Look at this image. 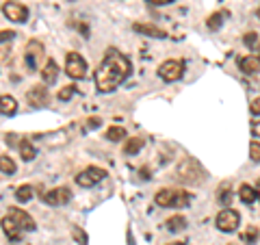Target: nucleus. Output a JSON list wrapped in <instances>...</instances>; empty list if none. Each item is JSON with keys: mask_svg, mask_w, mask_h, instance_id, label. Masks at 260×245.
<instances>
[{"mask_svg": "<svg viewBox=\"0 0 260 245\" xmlns=\"http://www.w3.org/2000/svg\"><path fill=\"white\" fill-rule=\"evenodd\" d=\"M169 245H184L182 241H176V243H169Z\"/></svg>", "mask_w": 260, "mask_h": 245, "instance_id": "obj_37", "label": "nucleus"}, {"mask_svg": "<svg viewBox=\"0 0 260 245\" xmlns=\"http://www.w3.org/2000/svg\"><path fill=\"white\" fill-rule=\"evenodd\" d=\"M184 74V63L178 61V59H169L165 63H160L158 68V76L162 80H167V83H176V80H180Z\"/></svg>", "mask_w": 260, "mask_h": 245, "instance_id": "obj_5", "label": "nucleus"}, {"mask_svg": "<svg viewBox=\"0 0 260 245\" xmlns=\"http://www.w3.org/2000/svg\"><path fill=\"white\" fill-rule=\"evenodd\" d=\"M100 124H102V119H100V117H89V119H87V128H89V130H91V128H98Z\"/></svg>", "mask_w": 260, "mask_h": 245, "instance_id": "obj_33", "label": "nucleus"}, {"mask_svg": "<svg viewBox=\"0 0 260 245\" xmlns=\"http://www.w3.org/2000/svg\"><path fill=\"white\" fill-rule=\"evenodd\" d=\"M176 178L182 185H200L206 180V171L195 159H184L176 169Z\"/></svg>", "mask_w": 260, "mask_h": 245, "instance_id": "obj_2", "label": "nucleus"}, {"mask_svg": "<svg viewBox=\"0 0 260 245\" xmlns=\"http://www.w3.org/2000/svg\"><path fill=\"white\" fill-rule=\"evenodd\" d=\"M133 28L137 33H141V35H148V37H154V39H165V30L158 28V26H154V24H141V22H137Z\"/></svg>", "mask_w": 260, "mask_h": 245, "instance_id": "obj_16", "label": "nucleus"}, {"mask_svg": "<svg viewBox=\"0 0 260 245\" xmlns=\"http://www.w3.org/2000/svg\"><path fill=\"white\" fill-rule=\"evenodd\" d=\"M126 128L124 126H111L109 130H107V139L109 141H124L126 139Z\"/></svg>", "mask_w": 260, "mask_h": 245, "instance_id": "obj_21", "label": "nucleus"}, {"mask_svg": "<svg viewBox=\"0 0 260 245\" xmlns=\"http://www.w3.org/2000/svg\"><path fill=\"white\" fill-rule=\"evenodd\" d=\"M42 54H44V46L37 42H30L26 46V65H28V70H37V65H39V59H42Z\"/></svg>", "mask_w": 260, "mask_h": 245, "instance_id": "obj_12", "label": "nucleus"}, {"mask_svg": "<svg viewBox=\"0 0 260 245\" xmlns=\"http://www.w3.org/2000/svg\"><path fill=\"white\" fill-rule=\"evenodd\" d=\"M0 226H3V230H5V234H7V236H9V239H11V241H20V239H22V234H24V230H22V228H20L18 224H15V222H13V219H11L9 215H7V217H3V222H0Z\"/></svg>", "mask_w": 260, "mask_h": 245, "instance_id": "obj_14", "label": "nucleus"}, {"mask_svg": "<svg viewBox=\"0 0 260 245\" xmlns=\"http://www.w3.org/2000/svg\"><path fill=\"white\" fill-rule=\"evenodd\" d=\"M239 222H241V215H239V210H234V208L221 210L215 219V224L221 232H234L239 228Z\"/></svg>", "mask_w": 260, "mask_h": 245, "instance_id": "obj_6", "label": "nucleus"}, {"mask_svg": "<svg viewBox=\"0 0 260 245\" xmlns=\"http://www.w3.org/2000/svg\"><path fill=\"white\" fill-rule=\"evenodd\" d=\"M3 13L9 18L11 22H26L28 20V9L20 3H5L3 5Z\"/></svg>", "mask_w": 260, "mask_h": 245, "instance_id": "obj_10", "label": "nucleus"}, {"mask_svg": "<svg viewBox=\"0 0 260 245\" xmlns=\"http://www.w3.org/2000/svg\"><path fill=\"white\" fill-rule=\"evenodd\" d=\"M104 176H107V171H104V169H100V167H87V169H83L76 176V182L80 187H93V185L100 182Z\"/></svg>", "mask_w": 260, "mask_h": 245, "instance_id": "obj_8", "label": "nucleus"}, {"mask_svg": "<svg viewBox=\"0 0 260 245\" xmlns=\"http://www.w3.org/2000/svg\"><path fill=\"white\" fill-rule=\"evenodd\" d=\"M165 228L169 232H180L186 228V219L182 215H174V217H169L167 222H165Z\"/></svg>", "mask_w": 260, "mask_h": 245, "instance_id": "obj_20", "label": "nucleus"}, {"mask_svg": "<svg viewBox=\"0 0 260 245\" xmlns=\"http://www.w3.org/2000/svg\"><path fill=\"white\" fill-rule=\"evenodd\" d=\"M9 217H11L13 222L22 228L24 232H32V230H35V228H37V226H35V219H32V217L26 213V210H20V208H9Z\"/></svg>", "mask_w": 260, "mask_h": 245, "instance_id": "obj_11", "label": "nucleus"}, {"mask_svg": "<svg viewBox=\"0 0 260 245\" xmlns=\"http://www.w3.org/2000/svg\"><path fill=\"white\" fill-rule=\"evenodd\" d=\"M249 111H251V115H260V98H256V100H251Z\"/></svg>", "mask_w": 260, "mask_h": 245, "instance_id": "obj_32", "label": "nucleus"}, {"mask_svg": "<svg viewBox=\"0 0 260 245\" xmlns=\"http://www.w3.org/2000/svg\"><path fill=\"white\" fill-rule=\"evenodd\" d=\"M143 139L141 137H133V139H128V141L124 143V154L126 157H133V154H139L141 148H143Z\"/></svg>", "mask_w": 260, "mask_h": 245, "instance_id": "obj_19", "label": "nucleus"}, {"mask_svg": "<svg viewBox=\"0 0 260 245\" xmlns=\"http://www.w3.org/2000/svg\"><path fill=\"white\" fill-rule=\"evenodd\" d=\"M15 161L11 159V157H7V154H3V157H0V171H3V174H15Z\"/></svg>", "mask_w": 260, "mask_h": 245, "instance_id": "obj_23", "label": "nucleus"}, {"mask_svg": "<svg viewBox=\"0 0 260 245\" xmlns=\"http://www.w3.org/2000/svg\"><path fill=\"white\" fill-rule=\"evenodd\" d=\"M26 102L30 104L32 109H42L46 107L48 102H50V96H48V89L44 85H35L30 89V91L26 94Z\"/></svg>", "mask_w": 260, "mask_h": 245, "instance_id": "obj_9", "label": "nucleus"}, {"mask_svg": "<svg viewBox=\"0 0 260 245\" xmlns=\"http://www.w3.org/2000/svg\"><path fill=\"white\" fill-rule=\"evenodd\" d=\"M13 37H15V33H13V30H0V44L11 42Z\"/></svg>", "mask_w": 260, "mask_h": 245, "instance_id": "obj_31", "label": "nucleus"}, {"mask_svg": "<svg viewBox=\"0 0 260 245\" xmlns=\"http://www.w3.org/2000/svg\"><path fill=\"white\" fill-rule=\"evenodd\" d=\"M65 72L70 78H85L87 76V61L78 52H68L65 56Z\"/></svg>", "mask_w": 260, "mask_h": 245, "instance_id": "obj_4", "label": "nucleus"}, {"mask_svg": "<svg viewBox=\"0 0 260 245\" xmlns=\"http://www.w3.org/2000/svg\"><path fill=\"white\" fill-rule=\"evenodd\" d=\"M42 200L50 206H63L72 200V191L68 187H56V189H50L48 193H42Z\"/></svg>", "mask_w": 260, "mask_h": 245, "instance_id": "obj_7", "label": "nucleus"}, {"mask_svg": "<svg viewBox=\"0 0 260 245\" xmlns=\"http://www.w3.org/2000/svg\"><path fill=\"white\" fill-rule=\"evenodd\" d=\"M154 202L162 208H184L191 204V193L182 189H160L154 195Z\"/></svg>", "mask_w": 260, "mask_h": 245, "instance_id": "obj_3", "label": "nucleus"}, {"mask_svg": "<svg viewBox=\"0 0 260 245\" xmlns=\"http://www.w3.org/2000/svg\"><path fill=\"white\" fill-rule=\"evenodd\" d=\"M74 94H76V87H74V85H65L61 91H59V100H61V102H68Z\"/></svg>", "mask_w": 260, "mask_h": 245, "instance_id": "obj_28", "label": "nucleus"}, {"mask_svg": "<svg viewBox=\"0 0 260 245\" xmlns=\"http://www.w3.org/2000/svg\"><path fill=\"white\" fill-rule=\"evenodd\" d=\"M258 20H260V9H258Z\"/></svg>", "mask_w": 260, "mask_h": 245, "instance_id": "obj_38", "label": "nucleus"}, {"mask_svg": "<svg viewBox=\"0 0 260 245\" xmlns=\"http://www.w3.org/2000/svg\"><path fill=\"white\" fill-rule=\"evenodd\" d=\"M239 198L243 204H254L258 200V191L254 189L251 185H241V189H239Z\"/></svg>", "mask_w": 260, "mask_h": 245, "instance_id": "obj_18", "label": "nucleus"}, {"mask_svg": "<svg viewBox=\"0 0 260 245\" xmlns=\"http://www.w3.org/2000/svg\"><path fill=\"white\" fill-rule=\"evenodd\" d=\"M239 68L243 74H249V76H254L260 72V56L258 54H247V56H243V59L239 61Z\"/></svg>", "mask_w": 260, "mask_h": 245, "instance_id": "obj_13", "label": "nucleus"}, {"mask_svg": "<svg viewBox=\"0 0 260 245\" xmlns=\"http://www.w3.org/2000/svg\"><path fill=\"white\" fill-rule=\"evenodd\" d=\"M256 191H258V200H260V180H258V187H256Z\"/></svg>", "mask_w": 260, "mask_h": 245, "instance_id": "obj_36", "label": "nucleus"}, {"mask_svg": "<svg viewBox=\"0 0 260 245\" xmlns=\"http://www.w3.org/2000/svg\"><path fill=\"white\" fill-rule=\"evenodd\" d=\"M56 76H59V68H56V61L54 59H48L44 70H42V80L44 85H54L56 83Z\"/></svg>", "mask_w": 260, "mask_h": 245, "instance_id": "obj_15", "label": "nucleus"}, {"mask_svg": "<svg viewBox=\"0 0 260 245\" xmlns=\"http://www.w3.org/2000/svg\"><path fill=\"white\" fill-rule=\"evenodd\" d=\"M223 15H225V13H213V15H210V18H208L206 26H208L210 30H217V28L223 24Z\"/></svg>", "mask_w": 260, "mask_h": 245, "instance_id": "obj_26", "label": "nucleus"}, {"mask_svg": "<svg viewBox=\"0 0 260 245\" xmlns=\"http://www.w3.org/2000/svg\"><path fill=\"white\" fill-rule=\"evenodd\" d=\"M130 70H133V65H130L128 56L111 48L104 54L100 68L95 70V89L100 94H111L128 78Z\"/></svg>", "mask_w": 260, "mask_h": 245, "instance_id": "obj_1", "label": "nucleus"}, {"mask_svg": "<svg viewBox=\"0 0 260 245\" xmlns=\"http://www.w3.org/2000/svg\"><path fill=\"white\" fill-rule=\"evenodd\" d=\"M15 198H18V202H28L32 198V187L30 185H22L18 191H15Z\"/></svg>", "mask_w": 260, "mask_h": 245, "instance_id": "obj_24", "label": "nucleus"}, {"mask_svg": "<svg viewBox=\"0 0 260 245\" xmlns=\"http://www.w3.org/2000/svg\"><path fill=\"white\" fill-rule=\"evenodd\" d=\"M15 113H18V102H15V98L3 94L0 96V115L11 117V115H15Z\"/></svg>", "mask_w": 260, "mask_h": 245, "instance_id": "obj_17", "label": "nucleus"}, {"mask_svg": "<svg viewBox=\"0 0 260 245\" xmlns=\"http://www.w3.org/2000/svg\"><path fill=\"white\" fill-rule=\"evenodd\" d=\"M251 135L260 139V121H251Z\"/></svg>", "mask_w": 260, "mask_h": 245, "instance_id": "obj_34", "label": "nucleus"}, {"mask_svg": "<svg viewBox=\"0 0 260 245\" xmlns=\"http://www.w3.org/2000/svg\"><path fill=\"white\" fill-rule=\"evenodd\" d=\"M243 42H245V46H249V48H256L258 46V35L256 33H247V35L243 37Z\"/></svg>", "mask_w": 260, "mask_h": 245, "instance_id": "obj_30", "label": "nucleus"}, {"mask_svg": "<svg viewBox=\"0 0 260 245\" xmlns=\"http://www.w3.org/2000/svg\"><path fill=\"white\" fill-rule=\"evenodd\" d=\"M258 230H256V228H249V230H245V232H243L241 234V241L243 243H247V245H251V243H256L258 241Z\"/></svg>", "mask_w": 260, "mask_h": 245, "instance_id": "obj_27", "label": "nucleus"}, {"mask_svg": "<svg viewBox=\"0 0 260 245\" xmlns=\"http://www.w3.org/2000/svg\"><path fill=\"white\" fill-rule=\"evenodd\" d=\"M217 200L223 204V206H228V204L232 202V191H230V187L228 185H223L221 189H219V195H217Z\"/></svg>", "mask_w": 260, "mask_h": 245, "instance_id": "obj_25", "label": "nucleus"}, {"mask_svg": "<svg viewBox=\"0 0 260 245\" xmlns=\"http://www.w3.org/2000/svg\"><path fill=\"white\" fill-rule=\"evenodd\" d=\"M20 154H22L24 161H32V159L37 157V150L30 145V141H26V139H24V141L20 143Z\"/></svg>", "mask_w": 260, "mask_h": 245, "instance_id": "obj_22", "label": "nucleus"}, {"mask_svg": "<svg viewBox=\"0 0 260 245\" xmlns=\"http://www.w3.org/2000/svg\"><path fill=\"white\" fill-rule=\"evenodd\" d=\"M249 159L254 163H260V143L258 141H251L249 143Z\"/></svg>", "mask_w": 260, "mask_h": 245, "instance_id": "obj_29", "label": "nucleus"}, {"mask_svg": "<svg viewBox=\"0 0 260 245\" xmlns=\"http://www.w3.org/2000/svg\"><path fill=\"white\" fill-rule=\"evenodd\" d=\"M148 3H152V5H169V3H174V0H148Z\"/></svg>", "mask_w": 260, "mask_h": 245, "instance_id": "obj_35", "label": "nucleus"}]
</instances>
